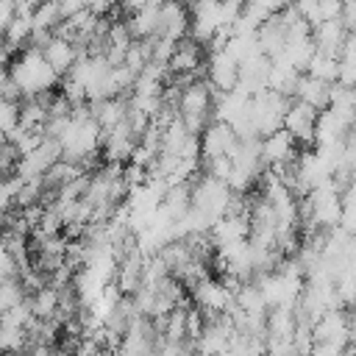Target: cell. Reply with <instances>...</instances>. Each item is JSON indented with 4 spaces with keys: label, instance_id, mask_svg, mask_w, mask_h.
<instances>
[{
    "label": "cell",
    "instance_id": "obj_1",
    "mask_svg": "<svg viewBox=\"0 0 356 356\" xmlns=\"http://www.w3.org/2000/svg\"><path fill=\"white\" fill-rule=\"evenodd\" d=\"M200 159H217V156H231L236 147V134L225 122H211L200 136Z\"/></svg>",
    "mask_w": 356,
    "mask_h": 356
},
{
    "label": "cell",
    "instance_id": "obj_2",
    "mask_svg": "<svg viewBox=\"0 0 356 356\" xmlns=\"http://www.w3.org/2000/svg\"><path fill=\"white\" fill-rule=\"evenodd\" d=\"M39 53H42V58L47 61V67H50L58 78H64V75L72 70L75 58H78L75 44H72V42H67V39H58V36H53V39H50Z\"/></svg>",
    "mask_w": 356,
    "mask_h": 356
}]
</instances>
